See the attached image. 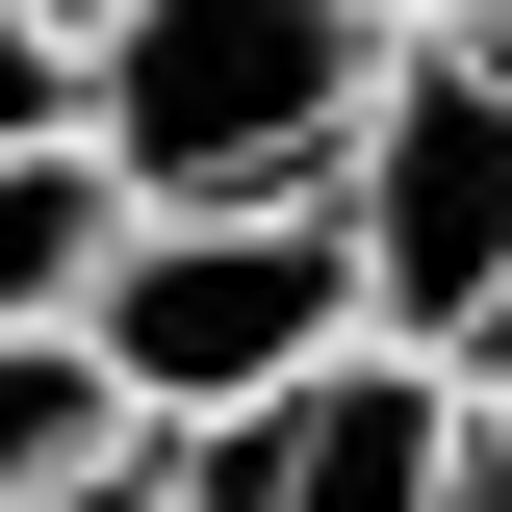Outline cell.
Instances as JSON below:
<instances>
[{
  "mask_svg": "<svg viewBox=\"0 0 512 512\" xmlns=\"http://www.w3.org/2000/svg\"><path fill=\"white\" fill-rule=\"evenodd\" d=\"M384 77V0H77V154L128 205H308Z\"/></svg>",
  "mask_w": 512,
  "mask_h": 512,
  "instance_id": "6da1fadb",
  "label": "cell"
},
{
  "mask_svg": "<svg viewBox=\"0 0 512 512\" xmlns=\"http://www.w3.org/2000/svg\"><path fill=\"white\" fill-rule=\"evenodd\" d=\"M333 256H359V333L461 359L512 308V26H384L359 128H333Z\"/></svg>",
  "mask_w": 512,
  "mask_h": 512,
  "instance_id": "7a4b0ae2",
  "label": "cell"
},
{
  "mask_svg": "<svg viewBox=\"0 0 512 512\" xmlns=\"http://www.w3.org/2000/svg\"><path fill=\"white\" fill-rule=\"evenodd\" d=\"M77 359H103L128 436H180V410H256L282 359H333L359 333V256H333V205H128L103 256H77Z\"/></svg>",
  "mask_w": 512,
  "mask_h": 512,
  "instance_id": "3957f363",
  "label": "cell"
},
{
  "mask_svg": "<svg viewBox=\"0 0 512 512\" xmlns=\"http://www.w3.org/2000/svg\"><path fill=\"white\" fill-rule=\"evenodd\" d=\"M154 512H461V359L410 333H333L256 410H180L154 436Z\"/></svg>",
  "mask_w": 512,
  "mask_h": 512,
  "instance_id": "277c9868",
  "label": "cell"
},
{
  "mask_svg": "<svg viewBox=\"0 0 512 512\" xmlns=\"http://www.w3.org/2000/svg\"><path fill=\"white\" fill-rule=\"evenodd\" d=\"M103 231H128V180H103V154H77V128H0V333H52Z\"/></svg>",
  "mask_w": 512,
  "mask_h": 512,
  "instance_id": "5b68a950",
  "label": "cell"
},
{
  "mask_svg": "<svg viewBox=\"0 0 512 512\" xmlns=\"http://www.w3.org/2000/svg\"><path fill=\"white\" fill-rule=\"evenodd\" d=\"M103 461H128L103 359H77V333H0V512H52V487H103Z\"/></svg>",
  "mask_w": 512,
  "mask_h": 512,
  "instance_id": "8992f818",
  "label": "cell"
},
{
  "mask_svg": "<svg viewBox=\"0 0 512 512\" xmlns=\"http://www.w3.org/2000/svg\"><path fill=\"white\" fill-rule=\"evenodd\" d=\"M0 128H77V0H0Z\"/></svg>",
  "mask_w": 512,
  "mask_h": 512,
  "instance_id": "52a82bcc",
  "label": "cell"
},
{
  "mask_svg": "<svg viewBox=\"0 0 512 512\" xmlns=\"http://www.w3.org/2000/svg\"><path fill=\"white\" fill-rule=\"evenodd\" d=\"M461 436H487V461H512V308H487V333H461Z\"/></svg>",
  "mask_w": 512,
  "mask_h": 512,
  "instance_id": "ba28073f",
  "label": "cell"
},
{
  "mask_svg": "<svg viewBox=\"0 0 512 512\" xmlns=\"http://www.w3.org/2000/svg\"><path fill=\"white\" fill-rule=\"evenodd\" d=\"M52 512H154V436H128V461H103V487H52Z\"/></svg>",
  "mask_w": 512,
  "mask_h": 512,
  "instance_id": "9c48e42d",
  "label": "cell"
},
{
  "mask_svg": "<svg viewBox=\"0 0 512 512\" xmlns=\"http://www.w3.org/2000/svg\"><path fill=\"white\" fill-rule=\"evenodd\" d=\"M384 26H512V0H384Z\"/></svg>",
  "mask_w": 512,
  "mask_h": 512,
  "instance_id": "30bf717a",
  "label": "cell"
},
{
  "mask_svg": "<svg viewBox=\"0 0 512 512\" xmlns=\"http://www.w3.org/2000/svg\"><path fill=\"white\" fill-rule=\"evenodd\" d=\"M461 512H512V461H487V436H461Z\"/></svg>",
  "mask_w": 512,
  "mask_h": 512,
  "instance_id": "8fae6325",
  "label": "cell"
}]
</instances>
